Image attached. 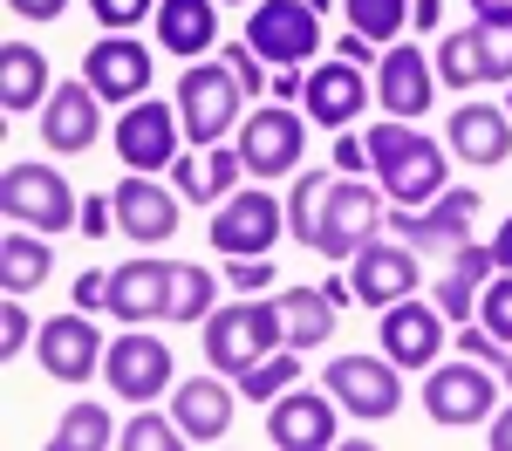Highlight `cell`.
<instances>
[{"instance_id":"8fae6325","label":"cell","mask_w":512,"mask_h":451,"mask_svg":"<svg viewBox=\"0 0 512 451\" xmlns=\"http://www.w3.org/2000/svg\"><path fill=\"white\" fill-rule=\"evenodd\" d=\"M110 144H117L123 171H164V164H178L185 151V123H178V103H123L117 130H110Z\"/></svg>"},{"instance_id":"30bf717a","label":"cell","mask_w":512,"mask_h":451,"mask_svg":"<svg viewBox=\"0 0 512 451\" xmlns=\"http://www.w3.org/2000/svg\"><path fill=\"white\" fill-rule=\"evenodd\" d=\"M246 41H253L274 69H308L315 48H328V41H321V7H308V0H260V7L246 14Z\"/></svg>"},{"instance_id":"d6a6232c","label":"cell","mask_w":512,"mask_h":451,"mask_svg":"<svg viewBox=\"0 0 512 451\" xmlns=\"http://www.w3.org/2000/svg\"><path fill=\"white\" fill-rule=\"evenodd\" d=\"M212 301H219L212 267H198V260H171V308H164V322H205Z\"/></svg>"},{"instance_id":"7bdbcfd3","label":"cell","mask_w":512,"mask_h":451,"mask_svg":"<svg viewBox=\"0 0 512 451\" xmlns=\"http://www.w3.org/2000/svg\"><path fill=\"white\" fill-rule=\"evenodd\" d=\"M76 226H82V240H110V233H117V199H110V192H89Z\"/></svg>"},{"instance_id":"83f0119b","label":"cell","mask_w":512,"mask_h":451,"mask_svg":"<svg viewBox=\"0 0 512 451\" xmlns=\"http://www.w3.org/2000/svg\"><path fill=\"white\" fill-rule=\"evenodd\" d=\"M171 178H178V192L192 205H226L239 192V178H246V158H239V144H205V151L192 144V158L171 164Z\"/></svg>"},{"instance_id":"4316f807","label":"cell","mask_w":512,"mask_h":451,"mask_svg":"<svg viewBox=\"0 0 512 451\" xmlns=\"http://www.w3.org/2000/svg\"><path fill=\"white\" fill-rule=\"evenodd\" d=\"M492 274H499V253H492V246H478V240H465L458 253H451V267L437 274L431 301H437V308H444L458 328H465V322H478V294L492 287Z\"/></svg>"},{"instance_id":"60d3db41","label":"cell","mask_w":512,"mask_h":451,"mask_svg":"<svg viewBox=\"0 0 512 451\" xmlns=\"http://www.w3.org/2000/svg\"><path fill=\"white\" fill-rule=\"evenodd\" d=\"M28 342H35V315L21 308V294H7V315H0V356L14 363V356H21Z\"/></svg>"},{"instance_id":"bcb514c9","label":"cell","mask_w":512,"mask_h":451,"mask_svg":"<svg viewBox=\"0 0 512 451\" xmlns=\"http://www.w3.org/2000/svg\"><path fill=\"white\" fill-rule=\"evenodd\" d=\"M328 48H335L342 62H355V69H369V62H383V48H376V41H369V35H355V28H349V35H335V41H328Z\"/></svg>"},{"instance_id":"9f6ffc18","label":"cell","mask_w":512,"mask_h":451,"mask_svg":"<svg viewBox=\"0 0 512 451\" xmlns=\"http://www.w3.org/2000/svg\"><path fill=\"white\" fill-rule=\"evenodd\" d=\"M226 7H246V0H226Z\"/></svg>"},{"instance_id":"ffe728a7","label":"cell","mask_w":512,"mask_h":451,"mask_svg":"<svg viewBox=\"0 0 512 451\" xmlns=\"http://www.w3.org/2000/svg\"><path fill=\"white\" fill-rule=\"evenodd\" d=\"M376 103H383V117L417 123L437 103V62H424V48L390 41V48H383V62H376Z\"/></svg>"},{"instance_id":"d4e9b609","label":"cell","mask_w":512,"mask_h":451,"mask_svg":"<svg viewBox=\"0 0 512 451\" xmlns=\"http://www.w3.org/2000/svg\"><path fill=\"white\" fill-rule=\"evenodd\" d=\"M171 308V260H123L110 267V322H164Z\"/></svg>"},{"instance_id":"ac0fdd59","label":"cell","mask_w":512,"mask_h":451,"mask_svg":"<svg viewBox=\"0 0 512 451\" xmlns=\"http://www.w3.org/2000/svg\"><path fill=\"white\" fill-rule=\"evenodd\" d=\"M444 308L437 301H390L383 308V322H376V335H383V356H390L396 369H431L437 356H444Z\"/></svg>"},{"instance_id":"74e56055","label":"cell","mask_w":512,"mask_h":451,"mask_svg":"<svg viewBox=\"0 0 512 451\" xmlns=\"http://www.w3.org/2000/svg\"><path fill=\"white\" fill-rule=\"evenodd\" d=\"M117 445L123 451H178V445H192V438L178 431V417H158L151 404H137V417L117 431Z\"/></svg>"},{"instance_id":"277c9868","label":"cell","mask_w":512,"mask_h":451,"mask_svg":"<svg viewBox=\"0 0 512 451\" xmlns=\"http://www.w3.org/2000/svg\"><path fill=\"white\" fill-rule=\"evenodd\" d=\"M383 226H390V192L383 185H362V178H335L328 199H321L308 253H321V260H355Z\"/></svg>"},{"instance_id":"f5cc1de1","label":"cell","mask_w":512,"mask_h":451,"mask_svg":"<svg viewBox=\"0 0 512 451\" xmlns=\"http://www.w3.org/2000/svg\"><path fill=\"white\" fill-rule=\"evenodd\" d=\"M492 253H499V274H512V212H506V226L492 233Z\"/></svg>"},{"instance_id":"f1b7e54d","label":"cell","mask_w":512,"mask_h":451,"mask_svg":"<svg viewBox=\"0 0 512 451\" xmlns=\"http://www.w3.org/2000/svg\"><path fill=\"white\" fill-rule=\"evenodd\" d=\"M158 48L171 55H212L219 48V0H158Z\"/></svg>"},{"instance_id":"c3c4849f","label":"cell","mask_w":512,"mask_h":451,"mask_svg":"<svg viewBox=\"0 0 512 451\" xmlns=\"http://www.w3.org/2000/svg\"><path fill=\"white\" fill-rule=\"evenodd\" d=\"M7 7H14V14H21V21H41V28H48V21H62V14H69V0H7Z\"/></svg>"},{"instance_id":"7402d4cb","label":"cell","mask_w":512,"mask_h":451,"mask_svg":"<svg viewBox=\"0 0 512 451\" xmlns=\"http://www.w3.org/2000/svg\"><path fill=\"white\" fill-rule=\"evenodd\" d=\"M82 76L103 103H137V96H151V48L130 35H110L82 55Z\"/></svg>"},{"instance_id":"7c38bea8","label":"cell","mask_w":512,"mask_h":451,"mask_svg":"<svg viewBox=\"0 0 512 451\" xmlns=\"http://www.w3.org/2000/svg\"><path fill=\"white\" fill-rule=\"evenodd\" d=\"M321 383H328V397L342 410H355L362 424H383V417L403 410V369H396L390 356H335Z\"/></svg>"},{"instance_id":"816d5d0a","label":"cell","mask_w":512,"mask_h":451,"mask_svg":"<svg viewBox=\"0 0 512 451\" xmlns=\"http://www.w3.org/2000/svg\"><path fill=\"white\" fill-rule=\"evenodd\" d=\"M437 14H444V0H410V21H417L424 35H431V28H437Z\"/></svg>"},{"instance_id":"6da1fadb","label":"cell","mask_w":512,"mask_h":451,"mask_svg":"<svg viewBox=\"0 0 512 451\" xmlns=\"http://www.w3.org/2000/svg\"><path fill=\"white\" fill-rule=\"evenodd\" d=\"M369 171L383 178L390 205H431L437 192H451V144H431L417 123L383 117L369 123Z\"/></svg>"},{"instance_id":"7a4b0ae2","label":"cell","mask_w":512,"mask_h":451,"mask_svg":"<svg viewBox=\"0 0 512 451\" xmlns=\"http://www.w3.org/2000/svg\"><path fill=\"white\" fill-rule=\"evenodd\" d=\"M287 349V322H280V301H233V308H212L205 315V363L219 376H239L253 369L260 356Z\"/></svg>"},{"instance_id":"3957f363","label":"cell","mask_w":512,"mask_h":451,"mask_svg":"<svg viewBox=\"0 0 512 451\" xmlns=\"http://www.w3.org/2000/svg\"><path fill=\"white\" fill-rule=\"evenodd\" d=\"M239 103H253L246 89H239V76L226 69V62H192L185 76H178V123H185V144H226V137H239V123H246V110Z\"/></svg>"},{"instance_id":"d590c367","label":"cell","mask_w":512,"mask_h":451,"mask_svg":"<svg viewBox=\"0 0 512 451\" xmlns=\"http://www.w3.org/2000/svg\"><path fill=\"white\" fill-rule=\"evenodd\" d=\"M342 14H349L355 35H369L376 48L403 41V28H410V0H342Z\"/></svg>"},{"instance_id":"9c48e42d","label":"cell","mask_w":512,"mask_h":451,"mask_svg":"<svg viewBox=\"0 0 512 451\" xmlns=\"http://www.w3.org/2000/svg\"><path fill=\"white\" fill-rule=\"evenodd\" d=\"M437 82L444 89H478V82H512V21H472L437 41Z\"/></svg>"},{"instance_id":"f35d334b","label":"cell","mask_w":512,"mask_h":451,"mask_svg":"<svg viewBox=\"0 0 512 451\" xmlns=\"http://www.w3.org/2000/svg\"><path fill=\"white\" fill-rule=\"evenodd\" d=\"M219 62H226V69L239 76V89H246V96H260V89H274V76L260 69L267 55H260V48H253L246 35H239V41H219Z\"/></svg>"},{"instance_id":"e575fe53","label":"cell","mask_w":512,"mask_h":451,"mask_svg":"<svg viewBox=\"0 0 512 451\" xmlns=\"http://www.w3.org/2000/svg\"><path fill=\"white\" fill-rule=\"evenodd\" d=\"M294 376H301V349H274V356H260L253 369H239V397L246 404H274V397H287L294 390Z\"/></svg>"},{"instance_id":"52a82bcc","label":"cell","mask_w":512,"mask_h":451,"mask_svg":"<svg viewBox=\"0 0 512 451\" xmlns=\"http://www.w3.org/2000/svg\"><path fill=\"white\" fill-rule=\"evenodd\" d=\"M239 158H246V178H260V185L301 171V158H308V110H287V103L246 110V123H239Z\"/></svg>"},{"instance_id":"d6986e66","label":"cell","mask_w":512,"mask_h":451,"mask_svg":"<svg viewBox=\"0 0 512 451\" xmlns=\"http://www.w3.org/2000/svg\"><path fill=\"white\" fill-rule=\"evenodd\" d=\"M103 349H110V342H103V328L89 322V308L55 315V322H41V335H35L41 376H55V383H82V376H96Z\"/></svg>"},{"instance_id":"ee69618b","label":"cell","mask_w":512,"mask_h":451,"mask_svg":"<svg viewBox=\"0 0 512 451\" xmlns=\"http://www.w3.org/2000/svg\"><path fill=\"white\" fill-rule=\"evenodd\" d=\"M226 274H233L239 294H267V287H274V267H267V253H239Z\"/></svg>"},{"instance_id":"44dd1931","label":"cell","mask_w":512,"mask_h":451,"mask_svg":"<svg viewBox=\"0 0 512 451\" xmlns=\"http://www.w3.org/2000/svg\"><path fill=\"white\" fill-rule=\"evenodd\" d=\"M110 199H117V233H130L137 246H164L178 233V199L185 192H164L151 171H130Z\"/></svg>"},{"instance_id":"484cf974","label":"cell","mask_w":512,"mask_h":451,"mask_svg":"<svg viewBox=\"0 0 512 451\" xmlns=\"http://www.w3.org/2000/svg\"><path fill=\"white\" fill-rule=\"evenodd\" d=\"M233 397H239V383L185 376V383L171 390V417H178V431H185L192 445H219V438L233 431Z\"/></svg>"},{"instance_id":"4fadbf2b","label":"cell","mask_w":512,"mask_h":451,"mask_svg":"<svg viewBox=\"0 0 512 451\" xmlns=\"http://www.w3.org/2000/svg\"><path fill=\"white\" fill-rule=\"evenodd\" d=\"M287 233V205L267 192V185H239L233 199L212 212V246L226 253V260H239V253H274V240Z\"/></svg>"},{"instance_id":"11a10c76","label":"cell","mask_w":512,"mask_h":451,"mask_svg":"<svg viewBox=\"0 0 512 451\" xmlns=\"http://www.w3.org/2000/svg\"><path fill=\"white\" fill-rule=\"evenodd\" d=\"M308 7H321V14H328V7H335V0H308Z\"/></svg>"},{"instance_id":"681fc988","label":"cell","mask_w":512,"mask_h":451,"mask_svg":"<svg viewBox=\"0 0 512 451\" xmlns=\"http://www.w3.org/2000/svg\"><path fill=\"white\" fill-rule=\"evenodd\" d=\"M274 96L280 103H301L308 96V69H274Z\"/></svg>"},{"instance_id":"f907efd6","label":"cell","mask_w":512,"mask_h":451,"mask_svg":"<svg viewBox=\"0 0 512 451\" xmlns=\"http://www.w3.org/2000/svg\"><path fill=\"white\" fill-rule=\"evenodd\" d=\"M485 445H492V451H512V404H506V410H492V431H485Z\"/></svg>"},{"instance_id":"6f0895ef","label":"cell","mask_w":512,"mask_h":451,"mask_svg":"<svg viewBox=\"0 0 512 451\" xmlns=\"http://www.w3.org/2000/svg\"><path fill=\"white\" fill-rule=\"evenodd\" d=\"M506 110H512V89H506Z\"/></svg>"},{"instance_id":"9a60e30c","label":"cell","mask_w":512,"mask_h":451,"mask_svg":"<svg viewBox=\"0 0 512 451\" xmlns=\"http://www.w3.org/2000/svg\"><path fill=\"white\" fill-rule=\"evenodd\" d=\"M96 137H103V96L89 89V76L55 82L41 103V144L55 158H82V151H96Z\"/></svg>"},{"instance_id":"7dc6e473","label":"cell","mask_w":512,"mask_h":451,"mask_svg":"<svg viewBox=\"0 0 512 451\" xmlns=\"http://www.w3.org/2000/svg\"><path fill=\"white\" fill-rule=\"evenodd\" d=\"M76 308H110V274H76Z\"/></svg>"},{"instance_id":"e0dca14e","label":"cell","mask_w":512,"mask_h":451,"mask_svg":"<svg viewBox=\"0 0 512 451\" xmlns=\"http://www.w3.org/2000/svg\"><path fill=\"white\" fill-rule=\"evenodd\" d=\"M349 281H355V301H362V308L410 301V294H417V281H424L417 246H410V240H383V233H376V240L349 260Z\"/></svg>"},{"instance_id":"8992f818","label":"cell","mask_w":512,"mask_h":451,"mask_svg":"<svg viewBox=\"0 0 512 451\" xmlns=\"http://www.w3.org/2000/svg\"><path fill=\"white\" fill-rule=\"evenodd\" d=\"M492 410H499V369L472 363V356L424 369V417L431 424H444V431H478V424H492Z\"/></svg>"},{"instance_id":"603a6c76","label":"cell","mask_w":512,"mask_h":451,"mask_svg":"<svg viewBox=\"0 0 512 451\" xmlns=\"http://www.w3.org/2000/svg\"><path fill=\"white\" fill-rule=\"evenodd\" d=\"M444 144H451V158L492 171V164L512 158V110H499V103H458L451 123H444Z\"/></svg>"},{"instance_id":"1f68e13d","label":"cell","mask_w":512,"mask_h":451,"mask_svg":"<svg viewBox=\"0 0 512 451\" xmlns=\"http://www.w3.org/2000/svg\"><path fill=\"white\" fill-rule=\"evenodd\" d=\"M48 274H55L48 233H35V226H7V240H0V281H7V294H35Z\"/></svg>"},{"instance_id":"db71d44e","label":"cell","mask_w":512,"mask_h":451,"mask_svg":"<svg viewBox=\"0 0 512 451\" xmlns=\"http://www.w3.org/2000/svg\"><path fill=\"white\" fill-rule=\"evenodd\" d=\"M472 21H512V0H472Z\"/></svg>"},{"instance_id":"5b68a950","label":"cell","mask_w":512,"mask_h":451,"mask_svg":"<svg viewBox=\"0 0 512 451\" xmlns=\"http://www.w3.org/2000/svg\"><path fill=\"white\" fill-rule=\"evenodd\" d=\"M0 212L7 226H35V233H62L82 219V199L69 192V178L55 164H35V158H7L0 171Z\"/></svg>"},{"instance_id":"836d02e7","label":"cell","mask_w":512,"mask_h":451,"mask_svg":"<svg viewBox=\"0 0 512 451\" xmlns=\"http://www.w3.org/2000/svg\"><path fill=\"white\" fill-rule=\"evenodd\" d=\"M103 445H117V424L103 404H69L62 424L48 431V451H103Z\"/></svg>"},{"instance_id":"ba28073f","label":"cell","mask_w":512,"mask_h":451,"mask_svg":"<svg viewBox=\"0 0 512 451\" xmlns=\"http://www.w3.org/2000/svg\"><path fill=\"white\" fill-rule=\"evenodd\" d=\"M485 212L472 185H451V192H437L431 205H390V233L396 240H410L417 253H458V246L472 240V219Z\"/></svg>"},{"instance_id":"8d00e7d4","label":"cell","mask_w":512,"mask_h":451,"mask_svg":"<svg viewBox=\"0 0 512 451\" xmlns=\"http://www.w3.org/2000/svg\"><path fill=\"white\" fill-rule=\"evenodd\" d=\"M328 171H294V192H287V233L308 246L315 240V219H321V199H328Z\"/></svg>"},{"instance_id":"f6af8a7d","label":"cell","mask_w":512,"mask_h":451,"mask_svg":"<svg viewBox=\"0 0 512 451\" xmlns=\"http://www.w3.org/2000/svg\"><path fill=\"white\" fill-rule=\"evenodd\" d=\"M335 171H342V178H362V171H369V144L349 137V130H335Z\"/></svg>"},{"instance_id":"4dcf8cb0","label":"cell","mask_w":512,"mask_h":451,"mask_svg":"<svg viewBox=\"0 0 512 451\" xmlns=\"http://www.w3.org/2000/svg\"><path fill=\"white\" fill-rule=\"evenodd\" d=\"M280 301V322H287V349H321L328 335H335V301H328V287H287V294H274Z\"/></svg>"},{"instance_id":"b9f144b4","label":"cell","mask_w":512,"mask_h":451,"mask_svg":"<svg viewBox=\"0 0 512 451\" xmlns=\"http://www.w3.org/2000/svg\"><path fill=\"white\" fill-rule=\"evenodd\" d=\"M89 14H96L110 35H130V28L151 14V0H89Z\"/></svg>"},{"instance_id":"5bb4252c","label":"cell","mask_w":512,"mask_h":451,"mask_svg":"<svg viewBox=\"0 0 512 451\" xmlns=\"http://www.w3.org/2000/svg\"><path fill=\"white\" fill-rule=\"evenodd\" d=\"M103 383L117 390L123 404H158L164 390H171V349H164L158 335L130 328V335H117L103 349Z\"/></svg>"},{"instance_id":"cb8c5ba5","label":"cell","mask_w":512,"mask_h":451,"mask_svg":"<svg viewBox=\"0 0 512 451\" xmlns=\"http://www.w3.org/2000/svg\"><path fill=\"white\" fill-rule=\"evenodd\" d=\"M301 110H308L321 130H349V123L369 110V76H362L355 62H342V55H335V62H315Z\"/></svg>"},{"instance_id":"ab89813d","label":"cell","mask_w":512,"mask_h":451,"mask_svg":"<svg viewBox=\"0 0 512 451\" xmlns=\"http://www.w3.org/2000/svg\"><path fill=\"white\" fill-rule=\"evenodd\" d=\"M478 322L512 349V274H492V287L478 294Z\"/></svg>"},{"instance_id":"2e32d148","label":"cell","mask_w":512,"mask_h":451,"mask_svg":"<svg viewBox=\"0 0 512 451\" xmlns=\"http://www.w3.org/2000/svg\"><path fill=\"white\" fill-rule=\"evenodd\" d=\"M335 431H342V404L328 397V383L321 390H287V397H274L267 404V445L280 451H321L335 445Z\"/></svg>"},{"instance_id":"f546056e","label":"cell","mask_w":512,"mask_h":451,"mask_svg":"<svg viewBox=\"0 0 512 451\" xmlns=\"http://www.w3.org/2000/svg\"><path fill=\"white\" fill-rule=\"evenodd\" d=\"M48 89H55L48 82V55L35 41H0V103H7V117L48 103Z\"/></svg>"},{"instance_id":"680465c9","label":"cell","mask_w":512,"mask_h":451,"mask_svg":"<svg viewBox=\"0 0 512 451\" xmlns=\"http://www.w3.org/2000/svg\"><path fill=\"white\" fill-rule=\"evenodd\" d=\"M506 383H512V363H506Z\"/></svg>"}]
</instances>
